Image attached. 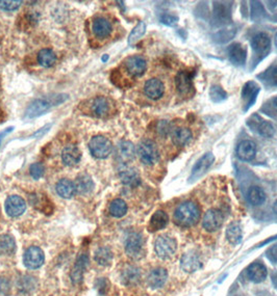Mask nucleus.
I'll return each mask as SVG.
<instances>
[{
  "mask_svg": "<svg viewBox=\"0 0 277 296\" xmlns=\"http://www.w3.org/2000/svg\"><path fill=\"white\" fill-rule=\"evenodd\" d=\"M275 45H276V47H277V33L275 34Z\"/></svg>",
  "mask_w": 277,
  "mask_h": 296,
  "instance_id": "obj_56",
  "label": "nucleus"
},
{
  "mask_svg": "<svg viewBox=\"0 0 277 296\" xmlns=\"http://www.w3.org/2000/svg\"><path fill=\"white\" fill-rule=\"evenodd\" d=\"M56 193L63 198H71L75 194L74 182L68 179H61L55 185Z\"/></svg>",
  "mask_w": 277,
  "mask_h": 296,
  "instance_id": "obj_30",
  "label": "nucleus"
},
{
  "mask_svg": "<svg viewBox=\"0 0 277 296\" xmlns=\"http://www.w3.org/2000/svg\"><path fill=\"white\" fill-rule=\"evenodd\" d=\"M214 14L218 21L226 22L232 17V6L227 2H214Z\"/></svg>",
  "mask_w": 277,
  "mask_h": 296,
  "instance_id": "obj_35",
  "label": "nucleus"
},
{
  "mask_svg": "<svg viewBox=\"0 0 277 296\" xmlns=\"http://www.w3.org/2000/svg\"><path fill=\"white\" fill-rule=\"evenodd\" d=\"M200 214L198 205L192 200H188L176 208L174 212V222L181 228H190L199 221Z\"/></svg>",
  "mask_w": 277,
  "mask_h": 296,
  "instance_id": "obj_1",
  "label": "nucleus"
},
{
  "mask_svg": "<svg viewBox=\"0 0 277 296\" xmlns=\"http://www.w3.org/2000/svg\"><path fill=\"white\" fill-rule=\"evenodd\" d=\"M181 268L187 272H195L201 268L202 263L199 260V257L194 253L184 254L181 258Z\"/></svg>",
  "mask_w": 277,
  "mask_h": 296,
  "instance_id": "obj_28",
  "label": "nucleus"
},
{
  "mask_svg": "<svg viewBox=\"0 0 277 296\" xmlns=\"http://www.w3.org/2000/svg\"><path fill=\"white\" fill-rule=\"evenodd\" d=\"M247 199L252 206H261L266 200V194L261 187L253 186L247 193Z\"/></svg>",
  "mask_w": 277,
  "mask_h": 296,
  "instance_id": "obj_33",
  "label": "nucleus"
},
{
  "mask_svg": "<svg viewBox=\"0 0 277 296\" xmlns=\"http://www.w3.org/2000/svg\"><path fill=\"white\" fill-rule=\"evenodd\" d=\"M137 154L140 160L146 165H153L159 160L157 145L151 139H143L137 147Z\"/></svg>",
  "mask_w": 277,
  "mask_h": 296,
  "instance_id": "obj_3",
  "label": "nucleus"
},
{
  "mask_svg": "<svg viewBox=\"0 0 277 296\" xmlns=\"http://www.w3.org/2000/svg\"><path fill=\"white\" fill-rule=\"evenodd\" d=\"M223 215L222 213L217 209H210L202 219V226L207 232H215L222 226Z\"/></svg>",
  "mask_w": 277,
  "mask_h": 296,
  "instance_id": "obj_13",
  "label": "nucleus"
},
{
  "mask_svg": "<svg viewBox=\"0 0 277 296\" xmlns=\"http://www.w3.org/2000/svg\"><path fill=\"white\" fill-rule=\"evenodd\" d=\"M192 139V132L189 128L179 127L172 132V141L176 147H186Z\"/></svg>",
  "mask_w": 277,
  "mask_h": 296,
  "instance_id": "obj_27",
  "label": "nucleus"
},
{
  "mask_svg": "<svg viewBox=\"0 0 277 296\" xmlns=\"http://www.w3.org/2000/svg\"><path fill=\"white\" fill-rule=\"evenodd\" d=\"M140 270L137 267L130 266L122 272V282L125 285H134L140 280Z\"/></svg>",
  "mask_w": 277,
  "mask_h": 296,
  "instance_id": "obj_38",
  "label": "nucleus"
},
{
  "mask_svg": "<svg viewBox=\"0 0 277 296\" xmlns=\"http://www.w3.org/2000/svg\"><path fill=\"white\" fill-rule=\"evenodd\" d=\"M125 69L129 74L133 77H140L142 76L147 69V64L144 57L140 55H133L129 58H126L124 63Z\"/></svg>",
  "mask_w": 277,
  "mask_h": 296,
  "instance_id": "obj_12",
  "label": "nucleus"
},
{
  "mask_svg": "<svg viewBox=\"0 0 277 296\" xmlns=\"http://www.w3.org/2000/svg\"><path fill=\"white\" fill-rule=\"evenodd\" d=\"M56 62V55L51 49H42L38 53V63L44 68H50Z\"/></svg>",
  "mask_w": 277,
  "mask_h": 296,
  "instance_id": "obj_36",
  "label": "nucleus"
},
{
  "mask_svg": "<svg viewBox=\"0 0 277 296\" xmlns=\"http://www.w3.org/2000/svg\"><path fill=\"white\" fill-rule=\"evenodd\" d=\"M89 149L92 155L98 159H105L110 156L113 151V145L111 140L106 136L96 135L91 138L89 143Z\"/></svg>",
  "mask_w": 277,
  "mask_h": 296,
  "instance_id": "obj_5",
  "label": "nucleus"
},
{
  "mask_svg": "<svg viewBox=\"0 0 277 296\" xmlns=\"http://www.w3.org/2000/svg\"><path fill=\"white\" fill-rule=\"evenodd\" d=\"M16 252V241L10 235H0V255L10 256Z\"/></svg>",
  "mask_w": 277,
  "mask_h": 296,
  "instance_id": "obj_32",
  "label": "nucleus"
},
{
  "mask_svg": "<svg viewBox=\"0 0 277 296\" xmlns=\"http://www.w3.org/2000/svg\"><path fill=\"white\" fill-rule=\"evenodd\" d=\"M229 61L236 66H243L246 62L247 50L245 46L240 43H234L228 47L227 49Z\"/></svg>",
  "mask_w": 277,
  "mask_h": 296,
  "instance_id": "obj_15",
  "label": "nucleus"
},
{
  "mask_svg": "<svg viewBox=\"0 0 277 296\" xmlns=\"http://www.w3.org/2000/svg\"><path fill=\"white\" fill-rule=\"evenodd\" d=\"M94 259L98 264H100L102 266H107V265H110L112 262L113 253L109 247H106V246L100 247L95 252Z\"/></svg>",
  "mask_w": 277,
  "mask_h": 296,
  "instance_id": "obj_39",
  "label": "nucleus"
},
{
  "mask_svg": "<svg viewBox=\"0 0 277 296\" xmlns=\"http://www.w3.org/2000/svg\"><path fill=\"white\" fill-rule=\"evenodd\" d=\"M168 279V272L164 268H155L150 271L148 276V284L149 286L153 289L161 288Z\"/></svg>",
  "mask_w": 277,
  "mask_h": 296,
  "instance_id": "obj_24",
  "label": "nucleus"
},
{
  "mask_svg": "<svg viewBox=\"0 0 277 296\" xmlns=\"http://www.w3.org/2000/svg\"><path fill=\"white\" fill-rule=\"evenodd\" d=\"M108 59H109V55H107V54H106L105 56H103V58H102V61H103V62H106V61H108Z\"/></svg>",
  "mask_w": 277,
  "mask_h": 296,
  "instance_id": "obj_55",
  "label": "nucleus"
},
{
  "mask_svg": "<svg viewBox=\"0 0 277 296\" xmlns=\"http://www.w3.org/2000/svg\"><path fill=\"white\" fill-rule=\"evenodd\" d=\"M268 107L273 110L274 112H277V96L273 97L269 102H268Z\"/></svg>",
  "mask_w": 277,
  "mask_h": 296,
  "instance_id": "obj_49",
  "label": "nucleus"
},
{
  "mask_svg": "<svg viewBox=\"0 0 277 296\" xmlns=\"http://www.w3.org/2000/svg\"><path fill=\"white\" fill-rule=\"evenodd\" d=\"M44 253L38 246H30L27 248V251L24 253V257H23L24 265L29 269L40 268L44 263Z\"/></svg>",
  "mask_w": 277,
  "mask_h": 296,
  "instance_id": "obj_10",
  "label": "nucleus"
},
{
  "mask_svg": "<svg viewBox=\"0 0 277 296\" xmlns=\"http://www.w3.org/2000/svg\"><path fill=\"white\" fill-rule=\"evenodd\" d=\"M168 222H169V216L167 213L163 210H158L151 216V218H150L148 229L150 232H156L159 230H163L167 227Z\"/></svg>",
  "mask_w": 277,
  "mask_h": 296,
  "instance_id": "obj_26",
  "label": "nucleus"
},
{
  "mask_svg": "<svg viewBox=\"0 0 277 296\" xmlns=\"http://www.w3.org/2000/svg\"><path fill=\"white\" fill-rule=\"evenodd\" d=\"M270 37L265 32H260L256 34L251 40V47L257 54H262L265 56L270 51Z\"/></svg>",
  "mask_w": 277,
  "mask_h": 296,
  "instance_id": "obj_16",
  "label": "nucleus"
},
{
  "mask_svg": "<svg viewBox=\"0 0 277 296\" xmlns=\"http://www.w3.org/2000/svg\"><path fill=\"white\" fill-rule=\"evenodd\" d=\"M82 155V152H80V150L76 146L70 145L64 148L62 152V160L68 167H74V165L80 162Z\"/></svg>",
  "mask_w": 277,
  "mask_h": 296,
  "instance_id": "obj_22",
  "label": "nucleus"
},
{
  "mask_svg": "<svg viewBox=\"0 0 277 296\" xmlns=\"http://www.w3.org/2000/svg\"><path fill=\"white\" fill-rule=\"evenodd\" d=\"M267 257L272 263L277 264V243L272 245L267 252Z\"/></svg>",
  "mask_w": 277,
  "mask_h": 296,
  "instance_id": "obj_47",
  "label": "nucleus"
},
{
  "mask_svg": "<svg viewBox=\"0 0 277 296\" xmlns=\"http://www.w3.org/2000/svg\"><path fill=\"white\" fill-rule=\"evenodd\" d=\"M160 22L167 26H175L178 22V18L171 14H163L159 18Z\"/></svg>",
  "mask_w": 277,
  "mask_h": 296,
  "instance_id": "obj_46",
  "label": "nucleus"
},
{
  "mask_svg": "<svg viewBox=\"0 0 277 296\" xmlns=\"http://www.w3.org/2000/svg\"><path fill=\"white\" fill-rule=\"evenodd\" d=\"M247 125L250 127V129L255 130V131L265 137H271L274 134V127L272 124L263 120L258 114L251 115L247 120Z\"/></svg>",
  "mask_w": 277,
  "mask_h": 296,
  "instance_id": "obj_11",
  "label": "nucleus"
},
{
  "mask_svg": "<svg viewBox=\"0 0 277 296\" xmlns=\"http://www.w3.org/2000/svg\"><path fill=\"white\" fill-rule=\"evenodd\" d=\"M112 30H113V26L111 24V22L103 17L96 18L93 21V24H92V31H93L94 35L98 39L108 38L112 33Z\"/></svg>",
  "mask_w": 277,
  "mask_h": 296,
  "instance_id": "obj_18",
  "label": "nucleus"
},
{
  "mask_svg": "<svg viewBox=\"0 0 277 296\" xmlns=\"http://www.w3.org/2000/svg\"><path fill=\"white\" fill-rule=\"evenodd\" d=\"M120 179L123 184L129 186H138L140 184V176L136 169L124 168L119 173Z\"/></svg>",
  "mask_w": 277,
  "mask_h": 296,
  "instance_id": "obj_31",
  "label": "nucleus"
},
{
  "mask_svg": "<svg viewBox=\"0 0 277 296\" xmlns=\"http://www.w3.org/2000/svg\"><path fill=\"white\" fill-rule=\"evenodd\" d=\"M214 161H215V156L213 155V153L211 152L205 153L202 157H200L197 161H196L195 165L193 167L191 176L189 178L190 182L197 181L199 178H201L207 171L210 170Z\"/></svg>",
  "mask_w": 277,
  "mask_h": 296,
  "instance_id": "obj_6",
  "label": "nucleus"
},
{
  "mask_svg": "<svg viewBox=\"0 0 277 296\" xmlns=\"http://www.w3.org/2000/svg\"><path fill=\"white\" fill-rule=\"evenodd\" d=\"M146 32V24L145 22H138V25L132 30L130 37H129V45L134 46L137 44L138 40H141V38L145 34Z\"/></svg>",
  "mask_w": 277,
  "mask_h": 296,
  "instance_id": "obj_41",
  "label": "nucleus"
},
{
  "mask_svg": "<svg viewBox=\"0 0 277 296\" xmlns=\"http://www.w3.org/2000/svg\"><path fill=\"white\" fill-rule=\"evenodd\" d=\"M67 99L66 95H57L55 97H50V99L47 98H41L33 100L26 109L25 116L27 118H33L38 117L45 112H47L51 107L55 105H59L63 103Z\"/></svg>",
  "mask_w": 277,
  "mask_h": 296,
  "instance_id": "obj_2",
  "label": "nucleus"
},
{
  "mask_svg": "<svg viewBox=\"0 0 277 296\" xmlns=\"http://www.w3.org/2000/svg\"><path fill=\"white\" fill-rule=\"evenodd\" d=\"M128 205L121 198L114 199L110 205V213L111 215L114 217H123L126 213H128Z\"/></svg>",
  "mask_w": 277,
  "mask_h": 296,
  "instance_id": "obj_37",
  "label": "nucleus"
},
{
  "mask_svg": "<svg viewBox=\"0 0 277 296\" xmlns=\"http://www.w3.org/2000/svg\"><path fill=\"white\" fill-rule=\"evenodd\" d=\"M168 130H169V127H168V124L165 122V121H161L159 124H158V131L159 133H168Z\"/></svg>",
  "mask_w": 277,
  "mask_h": 296,
  "instance_id": "obj_50",
  "label": "nucleus"
},
{
  "mask_svg": "<svg viewBox=\"0 0 277 296\" xmlns=\"http://www.w3.org/2000/svg\"><path fill=\"white\" fill-rule=\"evenodd\" d=\"M211 100L215 103H220L227 99V93L220 86H213L210 90Z\"/></svg>",
  "mask_w": 277,
  "mask_h": 296,
  "instance_id": "obj_43",
  "label": "nucleus"
},
{
  "mask_svg": "<svg viewBox=\"0 0 277 296\" xmlns=\"http://www.w3.org/2000/svg\"><path fill=\"white\" fill-rule=\"evenodd\" d=\"M21 3L22 1H19V0H8V1H2V0H0V8L6 11L16 10L17 8H19Z\"/></svg>",
  "mask_w": 277,
  "mask_h": 296,
  "instance_id": "obj_45",
  "label": "nucleus"
},
{
  "mask_svg": "<svg viewBox=\"0 0 277 296\" xmlns=\"http://www.w3.org/2000/svg\"><path fill=\"white\" fill-rule=\"evenodd\" d=\"M257 145L252 140H243L237 148V156L243 161H250L256 157Z\"/></svg>",
  "mask_w": 277,
  "mask_h": 296,
  "instance_id": "obj_20",
  "label": "nucleus"
},
{
  "mask_svg": "<svg viewBox=\"0 0 277 296\" xmlns=\"http://www.w3.org/2000/svg\"><path fill=\"white\" fill-rule=\"evenodd\" d=\"M261 88L255 81H248L242 89V101H243V110L247 111L255 104Z\"/></svg>",
  "mask_w": 277,
  "mask_h": 296,
  "instance_id": "obj_9",
  "label": "nucleus"
},
{
  "mask_svg": "<svg viewBox=\"0 0 277 296\" xmlns=\"http://www.w3.org/2000/svg\"><path fill=\"white\" fill-rule=\"evenodd\" d=\"M273 210H274V212L277 214V200H276V202L273 205Z\"/></svg>",
  "mask_w": 277,
  "mask_h": 296,
  "instance_id": "obj_54",
  "label": "nucleus"
},
{
  "mask_svg": "<svg viewBox=\"0 0 277 296\" xmlns=\"http://www.w3.org/2000/svg\"><path fill=\"white\" fill-rule=\"evenodd\" d=\"M135 146L131 141H121L116 147V157L123 163L130 162L135 158Z\"/></svg>",
  "mask_w": 277,
  "mask_h": 296,
  "instance_id": "obj_21",
  "label": "nucleus"
},
{
  "mask_svg": "<svg viewBox=\"0 0 277 296\" xmlns=\"http://www.w3.org/2000/svg\"><path fill=\"white\" fill-rule=\"evenodd\" d=\"M51 126H52V124H47V125H45L44 127H42L41 129H39L37 132H34L30 137H34V138H40V137H42V136H44L46 133H47L49 130H50V128H51Z\"/></svg>",
  "mask_w": 277,
  "mask_h": 296,
  "instance_id": "obj_48",
  "label": "nucleus"
},
{
  "mask_svg": "<svg viewBox=\"0 0 277 296\" xmlns=\"http://www.w3.org/2000/svg\"><path fill=\"white\" fill-rule=\"evenodd\" d=\"M258 77L261 78L265 84L277 87V65L271 66L267 71H265L264 73L260 74Z\"/></svg>",
  "mask_w": 277,
  "mask_h": 296,
  "instance_id": "obj_40",
  "label": "nucleus"
},
{
  "mask_svg": "<svg viewBox=\"0 0 277 296\" xmlns=\"http://www.w3.org/2000/svg\"><path fill=\"white\" fill-rule=\"evenodd\" d=\"M89 263V257L87 254H80L71 271V280L73 284H79L83 281L85 270Z\"/></svg>",
  "mask_w": 277,
  "mask_h": 296,
  "instance_id": "obj_19",
  "label": "nucleus"
},
{
  "mask_svg": "<svg viewBox=\"0 0 277 296\" xmlns=\"http://www.w3.org/2000/svg\"><path fill=\"white\" fill-rule=\"evenodd\" d=\"M26 210V203L19 196H10L5 200V211L10 217H18Z\"/></svg>",
  "mask_w": 277,
  "mask_h": 296,
  "instance_id": "obj_14",
  "label": "nucleus"
},
{
  "mask_svg": "<svg viewBox=\"0 0 277 296\" xmlns=\"http://www.w3.org/2000/svg\"><path fill=\"white\" fill-rule=\"evenodd\" d=\"M74 185H75L76 194L82 195V196L90 194L94 188L93 180H92L91 176L86 173L80 174L76 177V179L74 181Z\"/></svg>",
  "mask_w": 277,
  "mask_h": 296,
  "instance_id": "obj_23",
  "label": "nucleus"
},
{
  "mask_svg": "<svg viewBox=\"0 0 277 296\" xmlns=\"http://www.w3.org/2000/svg\"><path fill=\"white\" fill-rule=\"evenodd\" d=\"M29 172H30V176L33 178L34 180H39L40 178H42L45 174V167L44 164L41 162H37V163H33L30 165L29 168Z\"/></svg>",
  "mask_w": 277,
  "mask_h": 296,
  "instance_id": "obj_44",
  "label": "nucleus"
},
{
  "mask_svg": "<svg viewBox=\"0 0 277 296\" xmlns=\"http://www.w3.org/2000/svg\"><path fill=\"white\" fill-rule=\"evenodd\" d=\"M13 130H14V127H8L6 129H4L3 131L0 132V145H1V141H2L3 137H5L8 133H10L11 131H13Z\"/></svg>",
  "mask_w": 277,
  "mask_h": 296,
  "instance_id": "obj_51",
  "label": "nucleus"
},
{
  "mask_svg": "<svg viewBox=\"0 0 277 296\" xmlns=\"http://www.w3.org/2000/svg\"><path fill=\"white\" fill-rule=\"evenodd\" d=\"M154 250L160 259H171L176 253L177 241L169 235H160L155 240Z\"/></svg>",
  "mask_w": 277,
  "mask_h": 296,
  "instance_id": "obj_4",
  "label": "nucleus"
},
{
  "mask_svg": "<svg viewBox=\"0 0 277 296\" xmlns=\"http://www.w3.org/2000/svg\"><path fill=\"white\" fill-rule=\"evenodd\" d=\"M144 92L146 96L152 100H158L163 97L165 87L164 84L157 78H151L146 81L144 86Z\"/></svg>",
  "mask_w": 277,
  "mask_h": 296,
  "instance_id": "obj_17",
  "label": "nucleus"
},
{
  "mask_svg": "<svg viewBox=\"0 0 277 296\" xmlns=\"http://www.w3.org/2000/svg\"><path fill=\"white\" fill-rule=\"evenodd\" d=\"M92 111L98 117H105L111 111L110 101L105 97H97L92 102Z\"/></svg>",
  "mask_w": 277,
  "mask_h": 296,
  "instance_id": "obj_29",
  "label": "nucleus"
},
{
  "mask_svg": "<svg viewBox=\"0 0 277 296\" xmlns=\"http://www.w3.org/2000/svg\"><path fill=\"white\" fill-rule=\"evenodd\" d=\"M2 287H5L7 288V285H6V282L3 281V279H0V294H1L3 291H6L7 289H4Z\"/></svg>",
  "mask_w": 277,
  "mask_h": 296,
  "instance_id": "obj_52",
  "label": "nucleus"
},
{
  "mask_svg": "<svg viewBox=\"0 0 277 296\" xmlns=\"http://www.w3.org/2000/svg\"><path fill=\"white\" fill-rule=\"evenodd\" d=\"M5 118H6V116H5V113L0 109V124L1 123H3L4 121H5Z\"/></svg>",
  "mask_w": 277,
  "mask_h": 296,
  "instance_id": "obj_53",
  "label": "nucleus"
},
{
  "mask_svg": "<svg viewBox=\"0 0 277 296\" xmlns=\"http://www.w3.org/2000/svg\"><path fill=\"white\" fill-rule=\"evenodd\" d=\"M144 239L141 234L132 233L125 240V252L129 257L138 259L143 254Z\"/></svg>",
  "mask_w": 277,
  "mask_h": 296,
  "instance_id": "obj_7",
  "label": "nucleus"
},
{
  "mask_svg": "<svg viewBox=\"0 0 277 296\" xmlns=\"http://www.w3.org/2000/svg\"><path fill=\"white\" fill-rule=\"evenodd\" d=\"M267 268L263 263L256 262L251 264L247 269V277L253 283H261L267 278Z\"/></svg>",
  "mask_w": 277,
  "mask_h": 296,
  "instance_id": "obj_25",
  "label": "nucleus"
},
{
  "mask_svg": "<svg viewBox=\"0 0 277 296\" xmlns=\"http://www.w3.org/2000/svg\"><path fill=\"white\" fill-rule=\"evenodd\" d=\"M195 72H189V71H180L175 77V86L177 92L182 96H189L194 92V78Z\"/></svg>",
  "mask_w": 277,
  "mask_h": 296,
  "instance_id": "obj_8",
  "label": "nucleus"
},
{
  "mask_svg": "<svg viewBox=\"0 0 277 296\" xmlns=\"http://www.w3.org/2000/svg\"><path fill=\"white\" fill-rule=\"evenodd\" d=\"M266 17V11L264 9V6L259 1L251 2V19L255 22L263 21V19Z\"/></svg>",
  "mask_w": 277,
  "mask_h": 296,
  "instance_id": "obj_42",
  "label": "nucleus"
},
{
  "mask_svg": "<svg viewBox=\"0 0 277 296\" xmlns=\"http://www.w3.org/2000/svg\"><path fill=\"white\" fill-rule=\"evenodd\" d=\"M226 238L234 245L239 244L243 238V232H242V228L239 222H233L230 223L227 230H226Z\"/></svg>",
  "mask_w": 277,
  "mask_h": 296,
  "instance_id": "obj_34",
  "label": "nucleus"
}]
</instances>
